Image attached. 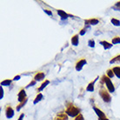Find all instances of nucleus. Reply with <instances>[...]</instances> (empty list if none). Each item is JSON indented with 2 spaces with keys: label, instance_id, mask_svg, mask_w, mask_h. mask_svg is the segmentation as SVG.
Segmentation results:
<instances>
[{
  "label": "nucleus",
  "instance_id": "f257e3e1",
  "mask_svg": "<svg viewBox=\"0 0 120 120\" xmlns=\"http://www.w3.org/2000/svg\"><path fill=\"white\" fill-rule=\"evenodd\" d=\"M65 113L69 117H76L78 115L80 114V109L73 105L72 103H67L65 108Z\"/></svg>",
  "mask_w": 120,
  "mask_h": 120
},
{
  "label": "nucleus",
  "instance_id": "f03ea898",
  "mask_svg": "<svg viewBox=\"0 0 120 120\" xmlns=\"http://www.w3.org/2000/svg\"><path fill=\"white\" fill-rule=\"evenodd\" d=\"M101 81L103 83H105V85H106V89L109 90V92L110 93H113L115 91V87H114V84H112V82H111V78H108L107 75L105 74V75H103L102 78H101Z\"/></svg>",
  "mask_w": 120,
  "mask_h": 120
},
{
  "label": "nucleus",
  "instance_id": "7ed1b4c3",
  "mask_svg": "<svg viewBox=\"0 0 120 120\" xmlns=\"http://www.w3.org/2000/svg\"><path fill=\"white\" fill-rule=\"evenodd\" d=\"M99 96L103 99V101L105 103H110L111 101V96L109 90L106 88H101L99 90Z\"/></svg>",
  "mask_w": 120,
  "mask_h": 120
},
{
  "label": "nucleus",
  "instance_id": "20e7f679",
  "mask_svg": "<svg viewBox=\"0 0 120 120\" xmlns=\"http://www.w3.org/2000/svg\"><path fill=\"white\" fill-rule=\"evenodd\" d=\"M86 64H87V61H86V59H84V58H82V59L78 60L75 64L76 71H82L83 67H84Z\"/></svg>",
  "mask_w": 120,
  "mask_h": 120
},
{
  "label": "nucleus",
  "instance_id": "39448f33",
  "mask_svg": "<svg viewBox=\"0 0 120 120\" xmlns=\"http://www.w3.org/2000/svg\"><path fill=\"white\" fill-rule=\"evenodd\" d=\"M26 98H27V95H26L25 90H24V88H21L18 93V101L19 103H21L24 100H25Z\"/></svg>",
  "mask_w": 120,
  "mask_h": 120
},
{
  "label": "nucleus",
  "instance_id": "423d86ee",
  "mask_svg": "<svg viewBox=\"0 0 120 120\" xmlns=\"http://www.w3.org/2000/svg\"><path fill=\"white\" fill-rule=\"evenodd\" d=\"M14 110L12 109V107L11 106V105H7L5 107V116L7 118H9V119H11V118H12V117H14Z\"/></svg>",
  "mask_w": 120,
  "mask_h": 120
},
{
  "label": "nucleus",
  "instance_id": "0eeeda50",
  "mask_svg": "<svg viewBox=\"0 0 120 120\" xmlns=\"http://www.w3.org/2000/svg\"><path fill=\"white\" fill-rule=\"evenodd\" d=\"M57 12L62 20H65V19H67L68 18H72V17H73V16L71 15V14L66 13V12L64 11H63V10H57Z\"/></svg>",
  "mask_w": 120,
  "mask_h": 120
},
{
  "label": "nucleus",
  "instance_id": "6e6552de",
  "mask_svg": "<svg viewBox=\"0 0 120 120\" xmlns=\"http://www.w3.org/2000/svg\"><path fill=\"white\" fill-rule=\"evenodd\" d=\"M45 78V74L44 72L42 71H38L37 72L36 74L34 75V78H33V80H35L37 82H39V81H43Z\"/></svg>",
  "mask_w": 120,
  "mask_h": 120
},
{
  "label": "nucleus",
  "instance_id": "1a4fd4ad",
  "mask_svg": "<svg viewBox=\"0 0 120 120\" xmlns=\"http://www.w3.org/2000/svg\"><path fill=\"white\" fill-rule=\"evenodd\" d=\"M68 118H69V116L66 114L65 111H64V112L57 113V116L55 117L54 120H68Z\"/></svg>",
  "mask_w": 120,
  "mask_h": 120
},
{
  "label": "nucleus",
  "instance_id": "9d476101",
  "mask_svg": "<svg viewBox=\"0 0 120 120\" xmlns=\"http://www.w3.org/2000/svg\"><path fill=\"white\" fill-rule=\"evenodd\" d=\"M99 23V20L97 18H90V19H85L84 24L85 25H97Z\"/></svg>",
  "mask_w": 120,
  "mask_h": 120
},
{
  "label": "nucleus",
  "instance_id": "9b49d317",
  "mask_svg": "<svg viewBox=\"0 0 120 120\" xmlns=\"http://www.w3.org/2000/svg\"><path fill=\"white\" fill-rule=\"evenodd\" d=\"M92 109H93V111H95V113L98 115V118H105V117H106V116H105V112L101 111L100 109L97 108V107H95V106H93Z\"/></svg>",
  "mask_w": 120,
  "mask_h": 120
},
{
  "label": "nucleus",
  "instance_id": "f8f14e48",
  "mask_svg": "<svg viewBox=\"0 0 120 120\" xmlns=\"http://www.w3.org/2000/svg\"><path fill=\"white\" fill-rule=\"evenodd\" d=\"M99 44L102 45L105 50H110V49L112 48V46H113V45H112L111 43H109V42H107V41H105V40H104V41H100Z\"/></svg>",
  "mask_w": 120,
  "mask_h": 120
},
{
  "label": "nucleus",
  "instance_id": "ddd939ff",
  "mask_svg": "<svg viewBox=\"0 0 120 120\" xmlns=\"http://www.w3.org/2000/svg\"><path fill=\"white\" fill-rule=\"evenodd\" d=\"M98 79V77H97L96 79L94 80V81L90 82V84L87 85V87H86V90L87 91H90V92H93L94 91V84H95V83H96V81Z\"/></svg>",
  "mask_w": 120,
  "mask_h": 120
},
{
  "label": "nucleus",
  "instance_id": "4468645a",
  "mask_svg": "<svg viewBox=\"0 0 120 120\" xmlns=\"http://www.w3.org/2000/svg\"><path fill=\"white\" fill-rule=\"evenodd\" d=\"M78 34H76L74 36H72L71 39V45H74V46H78V43H79V38H78Z\"/></svg>",
  "mask_w": 120,
  "mask_h": 120
},
{
  "label": "nucleus",
  "instance_id": "2eb2a0df",
  "mask_svg": "<svg viewBox=\"0 0 120 120\" xmlns=\"http://www.w3.org/2000/svg\"><path fill=\"white\" fill-rule=\"evenodd\" d=\"M44 98V95H43L42 93H38L37 97L35 98V99L33 100V105H37L38 103H39L42 99Z\"/></svg>",
  "mask_w": 120,
  "mask_h": 120
},
{
  "label": "nucleus",
  "instance_id": "dca6fc26",
  "mask_svg": "<svg viewBox=\"0 0 120 120\" xmlns=\"http://www.w3.org/2000/svg\"><path fill=\"white\" fill-rule=\"evenodd\" d=\"M50 84V81H49V80H47V79H46V80H45V81L43 82L42 83V84H41V85H40V87L38 88V93H40V91H42L43 90H44V89H45V87H46V86H47V85H48V84Z\"/></svg>",
  "mask_w": 120,
  "mask_h": 120
},
{
  "label": "nucleus",
  "instance_id": "f3484780",
  "mask_svg": "<svg viewBox=\"0 0 120 120\" xmlns=\"http://www.w3.org/2000/svg\"><path fill=\"white\" fill-rule=\"evenodd\" d=\"M112 71L114 72V75L117 78H120V66H115V67H113Z\"/></svg>",
  "mask_w": 120,
  "mask_h": 120
},
{
  "label": "nucleus",
  "instance_id": "a211bd4d",
  "mask_svg": "<svg viewBox=\"0 0 120 120\" xmlns=\"http://www.w3.org/2000/svg\"><path fill=\"white\" fill-rule=\"evenodd\" d=\"M27 101H28V98H26L25 100H24L23 102L19 103V105H17V107H16V111H20V110H21V109L23 108V107H24V105H26Z\"/></svg>",
  "mask_w": 120,
  "mask_h": 120
},
{
  "label": "nucleus",
  "instance_id": "6ab92c4d",
  "mask_svg": "<svg viewBox=\"0 0 120 120\" xmlns=\"http://www.w3.org/2000/svg\"><path fill=\"white\" fill-rule=\"evenodd\" d=\"M118 63H120V54L114 57H112L110 60V64H118Z\"/></svg>",
  "mask_w": 120,
  "mask_h": 120
},
{
  "label": "nucleus",
  "instance_id": "aec40b11",
  "mask_svg": "<svg viewBox=\"0 0 120 120\" xmlns=\"http://www.w3.org/2000/svg\"><path fill=\"white\" fill-rule=\"evenodd\" d=\"M11 79H4V81L1 82V86H9L11 84Z\"/></svg>",
  "mask_w": 120,
  "mask_h": 120
},
{
  "label": "nucleus",
  "instance_id": "412c9836",
  "mask_svg": "<svg viewBox=\"0 0 120 120\" xmlns=\"http://www.w3.org/2000/svg\"><path fill=\"white\" fill-rule=\"evenodd\" d=\"M111 23L113 24L114 26H117V27H119L120 26V21L118 20V19H117V18H111Z\"/></svg>",
  "mask_w": 120,
  "mask_h": 120
},
{
  "label": "nucleus",
  "instance_id": "4be33fe9",
  "mask_svg": "<svg viewBox=\"0 0 120 120\" xmlns=\"http://www.w3.org/2000/svg\"><path fill=\"white\" fill-rule=\"evenodd\" d=\"M111 44L112 45H118V44H120V37H114L113 38L111 39Z\"/></svg>",
  "mask_w": 120,
  "mask_h": 120
},
{
  "label": "nucleus",
  "instance_id": "5701e85b",
  "mask_svg": "<svg viewBox=\"0 0 120 120\" xmlns=\"http://www.w3.org/2000/svg\"><path fill=\"white\" fill-rule=\"evenodd\" d=\"M106 75H107V77L110 78H112L113 77H114V72H113V71H112V69H108L107 71H106Z\"/></svg>",
  "mask_w": 120,
  "mask_h": 120
},
{
  "label": "nucleus",
  "instance_id": "b1692460",
  "mask_svg": "<svg viewBox=\"0 0 120 120\" xmlns=\"http://www.w3.org/2000/svg\"><path fill=\"white\" fill-rule=\"evenodd\" d=\"M88 46L90 47V48H94L95 47V41H94V39H90L88 41Z\"/></svg>",
  "mask_w": 120,
  "mask_h": 120
},
{
  "label": "nucleus",
  "instance_id": "393cba45",
  "mask_svg": "<svg viewBox=\"0 0 120 120\" xmlns=\"http://www.w3.org/2000/svg\"><path fill=\"white\" fill-rule=\"evenodd\" d=\"M112 8H113L115 11H120V1H118V2H117V3L115 4Z\"/></svg>",
  "mask_w": 120,
  "mask_h": 120
},
{
  "label": "nucleus",
  "instance_id": "a878e982",
  "mask_svg": "<svg viewBox=\"0 0 120 120\" xmlns=\"http://www.w3.org/2000/svg\"><path fill=\"white\" fill-rule=\"evenodd\" d=\"M36 84H37V81H35V80H31V81L27 84L26 88H30V87H31V86H34V85H36Z\"/></svg>",
  "mask_w": 120,
  "mask_h": 120
},
{
  "label": "nucleus",
  "instance_id": "bb28decb",
  "mask_svg": "<svg viewBox=\"0 0 120 120\" xmlns=\"http://www.w3.org/2000/svg\"><path fill=\"white\" fill-rule=\"evenodd\" d=\"M86 30H87V28H86V27L83 28V29L79 31V35H80V36H84V34L86 33Z\"/></svg>",
  "mask_w": 120,
  "mask_h": 120
},
{
  "label": "nucleus",
  "instance_id": "cd10ccee",
  "mask_svg": "<svg viewBox=\"0 0 120 120\" xmlns=\"http://www.w3.org/2000/svg\"><path fill=\"white\" fill-rule=\"evenodd\" d=\"M75 120H84V116L80 113V114L78 115V116L75 117Z\"/></svg>",
  "mask_w": 120,
  "mask_h": 120
},
{
  "label": "nucleus",
  "instance_id": "c85d7f7f",
  "mask_svg": "<svg viewBox=\"0 0 120 120\" xmlns=\"http://www.w3.org/2000/svg\"><path fill=\"white\" fill-rule=\"evenodd\" d=\"M44 12H45V13H46V14H47V15H49V16H51V17H52V11H50V10L44 9Z\"/></svg>",
  "mask_w": 120,
  "mask_h": 120
},
{
  "label": "nucleus",
  "instance_id": "c756f323",
  "mask_svg": "<svg viewBox=\"0 0 120 120\" xmlns=\"http://www.w3.org/2000/svg\"><path fill=\"white\" fill-rule=\"evenodd\" d=\"M20 78H21V76H20V75H17V76H15V77H14V78H13L12 80H14V81H18Z\"/></svg>",
  "mask_w": 120,
  "mask_h": 120
},
{
  "label": "nucleus",
  "instance_id": "7c9ffc66",
  "mask_svg": "<svg viewBox=\"0 0 120 120\" xmlns=\"http://www.w3.org/2000/svg\"><path fill=\"white\" fill-rule=\"evenodd\" d=\"M0 90H1V95H0V99H3L4 97V90H3V86L0 87Z\"/></svg>",
  "mask_w": 120,
  "mask_h": 120
},
{
  "label": "nucleus",
  "instance_id": "2f4dec72",
  "mask_svg": "<svg viewBox=\"0 0 120 120\" xmlns=\"http://www.w3.org/2000/svg\"><path fill=\"white\" fill-rule=\"evenodd\" d=\"M24 113H22V114H20V116H19V117H18V120H23L24 119Z\"/></svg>",
  "mask_w": 120,
  "mask_h": 120
},
{
  "label": "nucleus",
  "instance_id": "473e14b6",
  "mask_svg": "<svg viewBox=\"0 0 120 120\" xmlns=\"http://www.w3.org/2000/svg\"><path fill=\"white\" fill-rule=\"evenodd\" d=\"M98 120H109V118H107V117H105V118H98Z\"/></svg>",
  "mask_w": 120,
  "mask_h": 120
}]
</instances>
